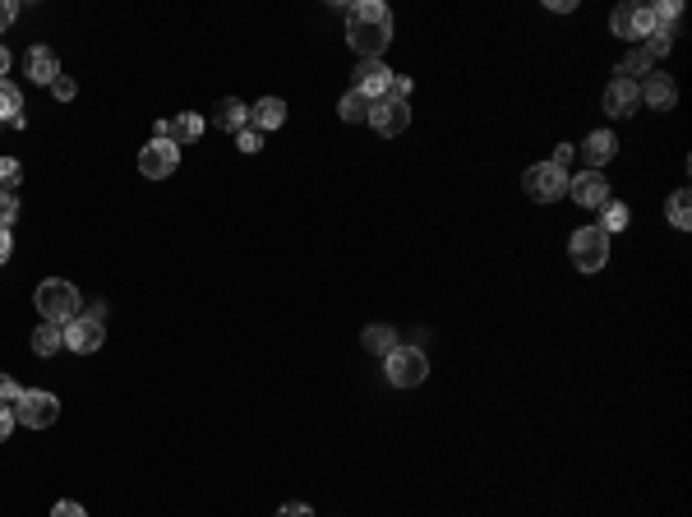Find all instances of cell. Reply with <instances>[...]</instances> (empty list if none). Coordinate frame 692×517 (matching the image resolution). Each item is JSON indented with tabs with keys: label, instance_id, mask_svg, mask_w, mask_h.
<instances>
[{
	"label": "cell",
	"instance_id": "cell-27",
	"mask_svg": "<svg viewBox=\"0 0 692 517\" xmlns=\"http://www.w3.org/2000/svg\"><path fill=\"white\" fill-rule=\"evenodd\" d=\"M637 74H651V56H646L642 47H637V51H628V56H623V61H619V79H628V84H633Z\"/></svg>",
	"mask_w": 692,
	"mask_h": 517
},
{
	"label": "cell",
	"instance_id": "cell-6",
	"mask_svg": "<svg viewBox=\"0 0 692 517\" xmlns=\"http://www.w3.org/2000/svg\"><path fill=\"white\" fill-rule=\"evenodd\" d=\"M522 185L536 204H559L563 194H568V171H559L554 162H536V167H526Z\"/></svg>",
	"mask_w": 692,
	"mask_h": 517
},
{
	"label": "cell",
	"instance_id": "cell-8",
	"mask_svg": "<svg viewBox=\"0 0 692 517\" xmlns=\"http://www.w3.org/2000/svg\"><path fill=\"white\" fill-rule=\"evenodd\" d=\"M176 167H180V148L171 139H148V148L139 153V171L148 181H167V176H176Z\"/></svg>",
	"mask_w": 692,
	"mask_h": 517
},
{
	"label": "cell",
	"instance_id": "cell-7",
	"mask_svg": "<svg viewBox=\"0 0 692 517\" xmlns=\"http://www.w3.org/2000/svg\"><path fill=\"white\" fill-rule=\"evenodd\" d=\"M102 342H107V324H102V310L79 314V319H70V324H65V347L79 351V356H93V351H102Z\"/></svg>",
	"mask_w": 692,
	"mask_h": 517
},
{
	"label": "cell",
	"instance_id": "cell-11",
	"mask_svg": "<svg viewBox=\"0 0 692 517\" xmlns=\"http://www.w3.org/2000/svg\"><path fill=\"white\" fill-rule=\"evenodd\" d=\"M568 194H573L582 208H605L609 204V181L600 176V171H582V176L568 181Z\"/></svg>",
	"mask_w": 692,
	"mask_h": 517
},
{
	"label": "cell",
	"instance_id": "cell-24",
	"mask_svg": "<svg viewBox=\"0 0 692 517\" xmlns=\"http://www.w3.org/2000/svg\"><path fill=\"white\" fill-rule=\"evenodd\" d=\"M669 222H674L679 231L692 227V199H688V190H674V194H669Z\"/></svg>",
	"mask_w": 692,
	"mask_h": 517
},
{
	"label": "cell",
	"instance_id": "cell-1",
	"mask_svg": "<svg viewBox=\"0 0 692 517\" xmlns=\"http://www.w3.org/2000/svg\"><path fill=\"white\" fill-rule=\"evenodd\" d=\"M346 42L360 51V61H379L393 42V10L383 0H360L346 10Z\"/></svg>",
	"mask_w": 692,
	"mask_h": 517
},
{
	"label": "cell",
	"instance_id": "cell-5",
	"mask_svg": "<svg viewBox=\"0 0 692 517\" xmlns=\"http://www.w3.org/2000/svg\"><path fill=\"white\" fill-rule=\"evenodd\" d=\"M568 254H573V264L582 268V273H600V268L609 264V236L600 227H582V231H573Z\"/></svg>",
	"mask_w": 692,
	"mask_h": 517
},
{
	"label": "cell",
	"instance_id": "cell-41",
	"mask_svg": "<svg viewBox=\"0 0 692 517\" xmlns=\"http://www.w3.org/2000/svg\"><path fill=\"white\" fill-rule=\"evenodd\" d=\"M5 74H10V51L0 47V84H5Z\"/></svg>",
	"mask_w": 692,
	"mask_h": 517
},
{
	"label": "cell",
	"instance_id": "cell-19",
	"mask_svg": "<svg viewBox=\"0 0 692 517\" xmlns=\"http://www.w3.org/2000/svg\"><path fill=\"white\" fill-rule=\"evenodd\" d=\"M217 125L227 134L245 130V125H250V107H245L240 97H222V102H217Z\"/></svg>",
	"mask_w": 692,
	"mask_h": 517
},
{
	"label": "cell",
	"instance_id": "cell-22",
	"mask_svg": "<svg viewBox=\"0 0 692 517\" xmlns=\"http://www.w3.org/2000/svg\"><path fill=\"white\" fill-rule=\"evenodd\" d=\"M628 222H633V213H628V204H619V199H609V204L600 208V231H605V236L628 231Z\"/></svg>",
	"mask_w": 692,
	"mask_h": 517
},
{
	"label": "cell",
	"instance_id": "cell-17",
	"mask_svg": "<svg viewBox=\"0 0 692 517\" xmlns=\"http://www.w3.org/2000/svg\"><path fill=\"white\" fill-rule=\"evenodd\" d=\"M28 79H33V84H56V79H60L56 51H51V47H33V51H28Z\"/></svg>",
	"mask_w": 692,
	"mask_h": 517
},
{
	"label": "cell",
	"instance_id": "cell-12",
	"mask_svg": "<svg viewBox=\"0 0 692 517\" xmlns=\"http://www.w3.org/2000/svg\"><path fill=\"white\" fill-rule=\"evenodd\" d=\"M577 153L586 157V171H600L609 157L619 153V139H614V130H591L582 144H577Z\"/></svg>",
	"mask_w": 692,
	"mask_h": 517
},
{
	"label": "cell",
	"instance_id": "cell-31",
	"mask_svg": "<svg viewBox=\"0 0 692 517\" xmlns=\"http://www.w3.org/2000/svg\"><path fill=\"white\" fill-rule=\"evenodd\" d=\"M14 217H19V199L10 190H0V227H10Z\"/></svg>",
	"mask_w": 692,
	"mask_h": 517
},
{
	"label": "cell",
	"instance_id": "cell-25",
	"mask_svg": "<svg viewBox=\"0 0 692 517\" xmlns=\"http://www.w3.org/2000/svg\"><path fill=\"white\" fill-rule=\"evenodd\" d=\"M397 347V333L388 324H374L365 328V351H379V356H388V351Z\"/></svg>",
	"mask_w": 692,
	"mask_h": 517
},
{
	"label": "cell",
	"instance_id": "cell-39",
	"mask_svg": "<svg viewBox=\"0 0 692 517\" xmlns=\"http://www.w3.org/2000/svg\"><path fill=\"white\" fill-rule=\"evenodd\" d=\"M10 254H14V236H10V227H0V264H5Z\"/></svg>",
	"mask_w": 692,
	"mask_h": 517
},
{
	"label": "cell",
	"instance_id": "cell-3",
	"mask_svg": "<svg viewBox=\"0 0 692 517\" xmlns=\"http://www.w3.org/2000/svg\"><path fill=\"white\" fill-rule=\"evenodd\" d=\"M383 374H388L393 388H416V384H425V374H430V356L420 347H402V342H397V347L383 356Z\"/></svg>",
	"mask_w": 692,
	"mask_h": 517
},
{
	"label": "cell",
	"instance_id": "cell-15",
	"mask_svg": "<svg viewBox=\"0 0 692 517\" xmlns=\"http://www.w3.org/2000/svg\"><path fill=\"white\" fill-rule=\"evenodd\" d=\"M637 102H642V93H637V84H628V79H614V84L605 88V111L614 121H628L637 111Z\"/></svg>",
	"mask_w": 692,
	"mask_h": 517
},
{
	"label": "cell",
	"instance_id": "cell-35",
	"mask_svg": "<svg viewBox=\"0 0 692 517\" xmlns=\"http://www.w3.org/2000/svg\"><path fill=\"white\" fill-rule=\"evenodd\" d=\"M573 153H577V148L573 144H559V148H554V157H549V162H554V167H568V162H573Z\"/></svg>",
	"mask_w": 692,
	"mask_h": 517
},
{
	"label": "cell",
	"instance_id": "cell-10",
	"mask_svg": "<svg viewBox=\"0 0 692 517\" xmlns=\"http://www.w3.org/2000/svg\"><path fill=\"white\" fill-rule=\"evenodd\" d=\"M370 125L379 134H388V139H393V134H402L406 125H411V107H406L402 97H379V102H374Z\"/></svg>",
	"mask_w": 692,
	"mask_h": 517
},
{
	"label": "cell",
	"instance_id": "cell-13",
	"mask_svg": "<svg viewBox=\"0 0 692 517\" xmlns=\"http://www.w3.org/2000/svg\"><path fill=\"white\" fill-rule=\"evenodd\" d=\"M199 134H203V116H194V111H180L176 121H157L153 139H171L176 148H185V144H194Z\"/></svg>",
	"mask_w": 692,
	"mask_h": 517
},
{
	"label": "cell",
	"instance_id": "cell-14",
	"mask_svg": "<svg viewBox=\"0 0 692 517\" xmlns=\"http://www.w3.org/2000/svg\"><path fill=\"white\" fill-rule=\"evenodd\" d=\"M356 88L379 102V97H388V88H393V70H388L383 61H360L356 65Z\"/></svg>",
	"mask_w": 692,
	"mask_h": 517
},
{
	"label": "cell",
	"instance_id": "cell-2",
	"mask_svg": "<svg viewBox=\"0 0 692 517\" xmlns=\"http://www.w3.org/2000/svg\"><path fill=\"white\" fill-rule=\"evenodd\" d=\"M37 301V314H42V324H70V319H79V305H84V296L74 291V282H65V277H47L42 287L33 291Z\"/></svg>",
	"mask_w": 692,
	"mask_h": 517
},
{
	"label": "cell",
	"instance_id": "cell-40",
	"mask_svg": "<svg viewBox=\"0 0 692 517\" xmlns=\"http://www.w3.org/2000/svg\"><path fill=\"white\" fill-rule=\"evenodd\" d=\"M549 10H559V14H568V10H577V0H545Z\"/></svg>",
	"mask_w": 692,
	"mask_h": 517
},
{
	"label": "cell",
	"instance_id": "cell-33",
	"mask_svg": "<svg viewBox=\"0 0 692 517\" xmlns=\"http://www.w3.org/2000/svg\"><path fill=\"white\" fill-rule=\"evenodd\" d=\"M51 517H88L84 504H74V499H60L56 508H51Z\"/></svg>",
	"mask_w": 692,
	"mask_h": 517
},
{
	"label": "cell",
	"instance_id": "cell-37",
	"mask_svg": "<svg viewBox=\"0 0 692 517\" xmlns=\"http://www.w3.org/2000/svg\"><path fill=\"white\" fill-rule=\"evenodd\" d=\"M51 93H56L60 102H70V97H74V79H65V74H60L56 84H51Z\"/></svg>",
	"mask_w": 692,
	"mask_h": 517
},
{
	"label": "cell",
	"instance_id": "cell-23",
	"mask_svg": "<svg viewBox=\"0 0 692 517\" xmlns=\"http://www.w3.org/2000/svg\"><path fill=\"white\" fill-rule=\"evenodd\" d=\"M14 116H24V93H19V88L5 79V84H0V121L10 125Z\"/></svg>",
	"mask_w": 692,
	"mask_h": 517
},
{
	"label": "cell",
	"instance_id": "cell-36",
	"mask_svg": "<svg viewBox=\"0 0 692 517\" xmlns=\"http://www.w3.org/2000/svg\"><path fill=\"white\" fill-rule=\"evenodd\" d=\"M277 517H314V508L310 504H282L277 508Z\"/></svg>",
	"mask_w": 692,
	"mask_h": 517
},
{
	"label": "cell",
	"instance_id": "cell-32",
	"mask_svg": "<svg viewBox=\"0 0 692 517\" xmlns=\"http://www.w3.org/2000/svg\"><path fill=\"white\" fill-rule=\"evenodd\" d=\"M19 393H24V388L14 384L10 374H0V402H5V407H14V397H19Z\"/></svg>",
	"mask_w": 692,
	"mask_h": 517
},
{
	"label": "cell",
	"instance_id": "cell-26",
	"mask_svg": "<svg viewBox=\"0 0 692 517\" xmlns=\"http://www.w3.org/2000/svg\"><path fill=\"white\" fill-rule=\"evenodd\" d=\"M669 47H674V28H665V24H656L651 33H646V56L656 61V56H669Z\"/></svg>",
	"mask_w": 692,
	"mask_h": 517
},
{
	"label": "cell",
	"instance_id": "cell-29",
	"mask_svg": "<svg viewBox=\"0 0 692 517\" xmlns=\"http://www.w3.org/2000/svg\"><path fill=\"white\" fill-rule=\"evenodd\" d=\"M651 14H656V24H674V19H679V14H683V5H679V0H660V5H651Z\"/></svg>",
	"mask_w": 692,
	"mask_h": 517
},
{
	"label": "cell",
	"instance_id": "cell-34",
	"mask_svg": "<svg viewBox=\"0 0 692 517\" xmlns=\"http://www.w3.org/2000/svg\"><path fill=\"white\" fill-rule=\"evenodd\" d=\"M14 425H19V421H14V411L5 407V402H0V444L10 439V430H14Z\"/></svg>",
	"mask_w": 692,
	"mask_h": 517
},
{
	"label": "cell",
	"instance_id": "cell-38",
	"mask_svg": "<svg viewBox=\"0 0 692 517\" xmlns=\"http://www.w3.org/2000/svg\"><path fill=\"white\" fill-rule=\"evenodd\" d=\"M14 14H19V10H14V0H0V33L14 24Z\"/></svg>",
	"mask_w": 692,
	"mask_h": 517
},
{
	"label": "cell",
	"instance_id": "cell-28",
	"mask_svg": "<svg viewBox=\"0 0 692 517\" xmlns=\"http://www.w3.org/2000/svg\"><path fill=\"white\" fill-rule=\"evenodd\" d=\"M19 176H24V167H19L14 157H0V190H10V194H14V185H19Z\"/></svg>",
	"mask_w": 692,
	"mask_h": 517
},
{
	"label": "cell",
	"instance_id": "cell-4",
	"mask_svg": "<svg viewBox=\"0 0 692 517\" xmlns=\"http://www.w3.org/2000/svg\"><path fill=\"white\" fill-rule=\"evenodd\" d=\"M14 421L28 425V430H47V425H56L60 416V402L56 393H47V388H24V393L14 397Z\"/></svg>",
	"mask_w": 692,
	"mask_h": 517
},
{
	"label": "cell",
	"instance_id": "cell-18",
	"mask_svg": "<svg viewBox=\"0 0 692 517\" xmlns=\"http://www.w3.org/2000/svg\"><path fill=\"white\" fill-rule=\"evenodd\" d=\"M250 125L254 130H277V125H287V102H282V97H259V107H250Z\"/></svg>",
	"mask_w": 692,
	"mask_h": 517
},
{
	"label": "cell",
	"instance_id": "cell-21",
	"mask_svg": "<svg viewBox=\"0 0 692 517\" xmlns=\"http://www.w3.org/2000/svg\"><path fill=\"white\" fill-rule=\"evenodd\" d=\"M60 347H65V328H60V324H37V333H33V351H37V356H56Z\"/></svg>",
	"mask_w": 692,
	"mask_h": 517
},
{
	"label": "cell",
	"instance_id": "cell-20",
	"mask_svg": "<svg viewBox=\"0 0 692 517\" xmlns=\"http://www.w3.org/2000/svg\"><path fill=\"white\" fill-rule=\"evenodd\" d=\"M337 111H342V121H351V125H356V121H370V116H374V97H365L360 88H351V93L342 97V107H337Z\"/></svg>",
	"mask_w": 692,
	"mask_h": 517
},
{
	"label": "cell",
	"instance_id": "cell-30",
	"mask_svg": "<svg viewBox=\"0 0 692 517\" xmlns=\"http://www.w3.org/2000/svg\"><path fill=\"white\" fill-rule=\"evenodd\" d=\"M236 148H240V153H259V148H263L259 130H254V125H245V130H236Z\"/></svg>",
	"mask_w": 692,
	"mask_h": 517
},
{
	"label": "cell",
	"instance_id": "cell-9",
	"mask_svg": "<svg viewBox=\"0 0 692 517\" xmlns=\"http://www.w3.org/2000/svg\"><path fill=\"white\" fill-rule=\"evenodd\" d=\"M609 28H614V37H646L656 28V14H651V5H619L609 14Z\"/></svg>",
	"mask_w": 692,
	"mask_h": 517
},
{
	"label": "cell",
	"instance_id": "cell-16",
	"mask_svg": "<svg viewBox=\"0 0 692 517\" xmlns=\"http://www.w3.org/2000/svg\"><path fill=\"white\" fill-rule=\"evenodd\" d=\"M637 93H642V102H651L656 111H669L674 102H679V88H674L669 74H646V84L637 88Z\"/></svg>",
	"mask_w": 692,
	"mask_h": 517
}]
</instances>
